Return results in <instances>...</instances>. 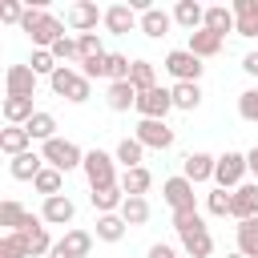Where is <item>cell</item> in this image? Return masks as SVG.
<instances>
[{
	"label": "cell",
	"mask_w": 258,
	"mask_h": 258,
	"mask_svg": "<svg viewBox=\"0 0 258 258\" xmlns=\"http://www.w3.org/2000/svg\"><path fill=\"white\" fill-rule=\"evenodd\" d=\"M173 230H177L181 250H185L189 258H210V254H214V234L206 230V222H202L198 210H194V214H173Z\"/></svg>",
	"instance_id": "obj_1"
},
{
	"label": "cell",
	"mask_w": 258,
	"mask_h": 258,
	"mask_svg": "<svg viewBox=\"0 0 258 258\" xmlns=\"http://www.w3.org/2000/svg\"><path fill=\"white\" fill-rule=\"evenodd\" d=\"M24 32H28V40H32V48H52L60 36H64V24L56 20V16H48L44 8H28L24 12V24H20Z\"/></svg>",
	"instance_id": "obj_2"
},
{
	"label": "cell",
	"mask_w": 258,
	"mask_h": 258,
	"mask_svg": "<svg viewBox=\"0 0 258 258\" xmlns=\"http://www.w3.org/2000/svg\"><path fill=\"white\" fill-rule=\"evenodd\" d=\"M48 85H52L56 97H64V101H73V105H85V101L93 97V81H89L81 69H73V64H60V69L48 77Z\"/></svg>",
	"instance_id": "obj_3"
},
{
	"label": "cell",
	"mask_w": 258,
	"mask_h": 258,
	"mask_svg": "<svg viewBox=\"0 0 258 258\" xmlns=\"http://www.w3.org/2000/svg\"><path fill=\"white\" fill-rule=\"evenodd\" d=\"M40 157H44V165H52V169H60V173H69V169H81V165H85L81 145H77V141H69V137H52V141H44Z\"/></svg>",
	"instance_id": "obj_4"
},
{
	"label": "cell",
	"mask_w": 258,
	"mask_h": 258,
	"mask_svg": "<svg viewBox=\"0 0 258 258\" xmlns=\"http://www.w3.org/2000/svg\"><path fill=\"white\" fill-rule=\"evenodd\" d=\"M81 169H85V177H89V189L121 185V181H117V157H113V153H105V149H89Z\"/></svg>",
	"instance_id": "obj_5"
},
{
	"label": "cell",
	"mask_w": 258,
	"mask_h": 258,
	"mask_svg": "<svg viewBox=\"0 0 258 258\" xmlns=\"http://www.w3.org/2000/svg\"><path fill=\"white\" fill-rule=\"evenodd\" d=\"M161 198H165V206L173 210V214H194L198 210V198H194V181L189 177H165L161 181Z\"/></svg>",
	"instance_id": "obj_6"
},
{
	"label": "cell",
	"mask_w": 258,
	"mask_h": 258,
	"mask_svg": "<svg viewBox=\"0 0 258 258\" xmlns=\"http://www.w3.org/2000/svg\"><path fill=\"white\" fill-rule=\"evenodd\" d=\"M250 173V165H246V153H222L218 157V169H214V181H218V189H238L242 185V177Z\"/></svg>",
	"instance_id": "obj_7"
},
{
	"label": "cell",
	"mask_w": 258,
	"mask_h": 258,
	"mask_svg": "<svg viewBox=\"0 0 258 258\" xmlns=\"http://www.w3.org/2000/svg\"><path fill=\"white\" fill-rule=\"evenodd\" d=\"M202 69H206V64H202L189 48H173V52H165V73H169L177 85H181V81H198Z\"/></svg>",
	"instance_id": "obj_8"
},
{
	"label": "cell",
	"mask_w": 258,
	"mask_h": 258,
	"mask_svg": "<svg viewBox=\"0 0 258 258\" xmlns=\"http://www.w3.org/2000/svg\"><path fill=\"white\" fill-rule=\"evenodd\" d=\"M173 109V93L169 89H149V93H137V113L145 121H165V113Z\"/></svg>",
	"instance_id": "obj_9"
},
{
	"label": "cell",
	"mask_w": 258,
	"mask_h": 258,
	"mask_svg": "<svg viewBox=\"0 0 258 258\" xmlns=\"http://www.w3.org/2000/svg\"><path fill=\"white\" fill-rule=\"evenodd\" d=\"M64 20H69V28H73L77 36H85V32H93L97 24H105V12H101L93 0H77V4L69 8V16H64Z\"/></svg>",
	"instance_id": "obj_10"
},
{
	"label": "cell",
	"mask_w": 258,
	"mask_h": 258,
	"mask_svg": "<svg viewBox=\"0 0 258 258\" xmlns=\"http://www.w3.org/2000/svg\"><path fill=\"white\" fill-rule=\"evenodd\" d=\"M133 137H137V141H141L145 149H157V153H165V149L173 145V129H169L165 121H145V117H141V121H137V133H133Z\"/></svg>",
	"instance_id": "obj_11"
},
{
	"label": "cell",
	"mask_w": 258,
	"mask_h": 258,
	"mask_svg": "<svg viewBox=\"0 0 258 258\" xmlns=\"http://www.w3.org/2000/svg\"><path fill=\"white\" fill-rule=\"evenodd\" d=\"M20 238L28 242V254L32 258H40V254H52V238H48V226H44V218L40 214H28V222H24V230H20Z\"/></svg>",
	"instance_id": "obj_12"
},
{
	"label": "cell",
	"mask_w": 258,
	"mask_h": 258,
	"mask_svg": "<svg viewBox=\"0 0 258 258\" xmlns=\"http://www.w3.org/2000/svg\"><path fill=\"white\" fill-rule=\"evenodd\" d=\"M4 93L8 97H36V73L28 64H8L4 69Z\"/></svg>",
	"instance_id": "obj_13"
},
{
	"label": "cell",
	"mask_w": 258,
	"mask_h": 258,
	"mask_svg": "<svg viewBox=\"0 0 258 258\" xmlns=\"http://www.w3.org/2000/svg\"><path fill=\"white\" fill-rule=\"evenodd\" d=\"M40 218H44V226H69V222L77 218V206H73L69 194H56V198H44Z\"/></svg>",
	"instance_id": "obj_14"
},
{
	"label": "cell",
	"mask_w": 258,
	"mask_h": 258,
	"mask_svg": "<svg viewBox=\"0 0 258 258\" xmlns=\"http://www.w3.org/2000/svg\"><path fill=\"white\" fill-rule=\"evenodd\" d=\"M105 28L113 36H125V32L141 28V16L133 12V4H113V8H105Z\"/></svg>",
	"instance_id": "obj_15"
},
{
	"label": "cell",
	"mask_w": 258,
	"mask_h": 258,
	"mask_svg": "<svg viewBox=\"0 0 258 258\" xmlns=\"http://www.w3.org/2000/svg\"><path fill=\"white\" fill-rule=\"evenodd\" d=\"M230 8H234V32L254 40L258 36V0H234Z\"/></svg>",
	"instance_id": "obj_16"
},
{
	"label": "cell",
	"mask_w": 258,
	"mask_h": 258,
	"mask_svg": "<svg viewBox=\"0 0 258 258\" xmlns=\"http://www.w3.org/2000/svg\"><path fill=\"white\" fill-rule=\"evenodd\" d=\"M214 169H218V157H210V153H189L181 161V177H189L194 185L198 181H214Z\"/></svg>",
	"instance_id": "obj_17"
},
{
	"label": "cell",
	"mask_w": 258,
	"mask_h": 258,
	"mask_svg": "<svg viewBox=\"0 0 258 258\" xmlns=\"http://www.w3.org/2000/svg\"><path fill=\"white\" fill-rule=\"evenodd\" d=\"M230 218H238V222L258 218V181H242V185L234 189V214H230Z\"/></svg>",
	"instance_id": "obj_18"
},
{
	"label": "cell",
	"mask_w": 258,
	"mask_h": 258,
	"mask_svg": "<svg viewBox=\"0 0 258 258\" xmlns=\"http://www.w3.org/2000/svg\"><path fill=\"white\" fill-rule=\"evenodd\" d=\"M173 24H181L185 32H198V28H206V8L198 0H177L173 4Z\"/></svg>",
	"instance_id": "obj_19"
},
{
	"label": "cell",
	"mask_w": 258,
	"mask_h": 258,
	"mask_svg": "<svg viewBox=\"0 0 258 258\" xmlns=\"http://www.w3.org/2000/svg\"><path fill=\"white\" fill-rule=\"evenodd\" d=\"M222 44H226V36H218V32H210V28H198V32H189V44H185V48H189L198 60H206V56H218Z\"/></svg>",
	"instance_id": "obj_20"
},
{
	"label": "cell",
	"mask_w": 258,
	"mask_h": 258,
	"mask_svg": "<svg viewBox=\"0 0 258 258\" xmlns=\"http://www.w3.org/2000/svg\"><path fill=\"white\" fill-rule=\"evenodd\" d=\"M169 28H173V12H165V8H149V12H141V32H145L149 40L169 36Z\"/></svg>",
	"instance_id": "obj_21"
},
{
	"label": "cell",
	"mask_w": 258,
	"mask_h": 258,
	"mask_svg": "<svg viewBox=\"0 0 258 258\" xmlns=\"http://www.w3.org/2000/svg\"><path fill=\"white\" fill-rule=\"evenodd\" d=\"M40 169H44V157H40L36 149H28V153H20V157L8 161V173H12L16 181H36Z\"/></svg>",
	"instance_id": "obj_22"
},
{
	"label": "cell",
	"mask_w": 258,
	"mask_h": 258,
	"mask_svg": "<svg viewBox=\"0 0 258 258\" xmlns=\"http://www.w3.org/2000/svg\"><path fill=\"white\" fill-rule=\"evenodd\" d=\"M89 202H93L97 214H121V206H125V189H121V185H105V189H93Z\"/></svg>",
	"instance_id": "obj_23"
},
{
	"label": "cell",
	"mask_w": 258,
	"mask_h": 258,
	"mask_svg": "<svg viewBox=\"0 0 258 258\" xmlns=\"http://www.w3.org/2000/svg\"><path fill=\"white\" fill-rule=\"evenodd\" d=\"M105 105H109L113 113L137 109V89H133L129 81H117V85H109V93H105Z\"/></svg>",
	"instance_id": "obj_24"
},
{
	"label": "cell",
	"mask_w": 258,
	"mask_h": 258,
	"mask_svg": "<svg viewBox=\"0 0 258 258\" xmlns=\"http://www.w3.org/2000/svg\"><path fill=\"white\" fill-rule=\"evenodd\" d=\"M0 149H4L8 157H20V153H28V149H32V137H28V129H24V125H8V129L0 133Z\"/></svg>",
	"instance_id": "obj_25"
},
{
	"label": "cell",
	"mask_w": 258,
	"mask_h": 258,
	"mask_svg": "<svg viewBox=\"0 0 258 258\" xmlns=\"http://www.w3.org/2000/svg\"><path fill=\"white\" fill-rule=\"evenodd\" d=\"M149 185H153V173H149L145 165H137V169H125V173H121V189H125V198H145V194H149Z\"/></svg>",
	"instance_id": "obj_26"
},
{
	"label": "cell",
	"mask_w": 258,
	"mask_h": 258,
	"mask_svg": "<svg viewBox=\"0 0 258 258\" xmlns=\"http://www.w3.org/2000/svg\"><path fill=\"white\" fill-rule=\"evenodd\" d=\"M169 93H173V109H181V113H194V109L202 105V85H198V81H181V85H173Z\"/></svg>",
	"instance_id": "obj_27"
},
{
	"label": "cell",
	"mask_w": 258,
	"mask_h": 258,
	"mask_svg": "<svg viewBox=\"0 0 258 258\" xmlns=\"http://www.w3.org/2000/svg\"><path fill=\"white\" fill-rule=\"evenodd\" d=\"M32 117H36L32 97H4V121L8 125H28Z\"/></svg>",
	"instance_id": "obj_28"
},
{
	"label": "cell",
	"mask_w": 258,
	"mask_h": 258,
	"mask_svg": "<svg viewBox=\"0 0 258 258\" xmlns=\"http://www.w3.org/2000/svg\"><path fill=\"white\" fill-rule=\"evenodd\" d=\"M206 28L218 32V36L234 32V8H230V4H210V8H206Z\"/></svg>",
	"instance_id": "obj_29"
},
{
	"label": "cell",
	"mask_w": 258,
	"mask_h": 258,
	"mask_svg": "<svg viewBox=\"0 0 258 258\" xmlns=\"http://www.w3.org/2000/svg\"><path fill=\"white\" fill-rule=\"evenodd\" d=\"M24 222H28V210H24L16 198H4V202H0V226H8V234H20Z\"/></svg>",
	"instance_id": "obj_30"
},
{
	"label": "cell",
	"mask_w": 258,
	"mask_h": 258,
	"mask_svg": "<svg viewBox=\"0 0 258 258\" xmlns=\"http://www.w3.org/2000/svg\"><path fill=\"white\" fill-rule=\"evenodd\" d=\"M56 246H64L73 258H89V250H93V234H89V230H77V226H69V230H64V238H60Z\"/></svg>",
	"instance_id": "obj_31"
},
{
	"label": "cell",
	"mask_w": 258,
	"mask_h": 258,
	"mask_svg": "<svg viewBox=\"0 0 258 258\" xmlns=\"http://www.w3.org/2000/svg\"><path fill=\"white\" fill-rule=\"evenodd\" d=\"M234 238H238V254H246V258H258V218H246V222H238Z\"/></svg>",
	"instance_id": "obj_32"
},
{
	"label": "cell",
	"mask_w": 258,
	"mask_h": 258,
	"mask_svg": "<svg viewBox=\"0 0 258 258\" xmlns=\"http://www.w3.org/2000/svg\"><path fill=\"white\" fill-rule=\"evenodd\" d=\"M129 85H133L137 93L157 89V69H153V60H133V69H129Z\"/></svg>",
	"instance_id": "obj_33"
},
{
	"label": "cell",
	"mask_w": 258,
	"mask_h": 258,
	"mask_svg": "<svg viewBox=\"0 0 258 258\" xmlns=\"http://www.w3.org/2000/svg\"><path fill=\"white\" fill-rule=\"evenodd\" d=\"M125 230H129V226H125L121 214H97V238H101V242H121Z\"/></svg>",
	"instance_id": "obj_34"
},
{
	"label": "cell",
	"mask_w": 258,
	"mask_h": 258,
	"mask_svg": "<svg viewBox=\"0 0 258 258\" xmlns=\"http://www.w3.org/2000/svg\"><path fill=\"white\" fill-rule=\"evenodd\" d=\"M24 129H28V137H32V141H52V137H56V117H52V113H44V109H36V117H32Z\"/></svg>",
	"instance_id": "obj_35"
},
{
	"label": "cell",
	"mask_w": 258,
	"mask_h": 258,
	"mask_svg": "<svg viewBox=\"0 0 258 258\" xmlns=\"http://www.w3.org/2000/svg\"><path fill=\"white\" fill-rule=\"evenodd\" d=\"M113 157H117V161H121L125 169H137V165H141V157H145V145H141L137 137H121V141H117V153H113Z\"/></svg>",
	"instance_id": "obj_36"
},
{
	"label": "cell",
	"mask_w": 258,
	"mask_h": 258,
	"mask_svg": "<svg viewBox=\"0 0 258 258\" xmlns=\"http://www.w3.org/2000/svg\"><path fill=\"white\" fill-rule=\"evenodd\" d=\"M32 185H36V194L56 198V194H60V185H64V173H60V169H52V165H44V169L36 173V181H32Z\"/></svg>",
	"instance_id": "obj_37"
},
{
	"label": "cell",
	"mask_w": 258,
	"mask_h": 258,
	"mask_svg": "<svg viewBox=\"0 0 258 258\" xmlns=\"http://www.w3.org/2000/svg\"><path fill=\"white\" fill-rule=\"evenodd\" d=\"M121 218H125L129 230H133V226H145V222H149V202H145V198H125Z\"/></svg>",
	"instance_id": "obj_38"
},
{
	"label": "cell",
	"mask_w": 258,
	"mask_h": 258,
	"mask_svg": "<svg viewBox=\"0 0 258 258\" xmlns=\"http://www.w3.org/2000/svg\"><path fill=\"white\" fill-rule=\"evenodd\" d=\"M129 69H133V60L121 56V52H109V56H105V81H109V85L129 81Z\"/></svg>",
	"instance_id": "obj_39"
},
{
	"label": "cell",
	"mask_w": 258,
	"mask_h": 258,
	"mask_svg": "<svg viewBox=\"0 0 258 258\" xmlns=\"http://www.w3.org/2000/svg\"><path fill=\"white\" fill-rule=\"evenodd\" d=\"M60 64H81V48H77V36H60L52 48H48Z\"/></svg>",
	"instance_id": "obj_40"
},
{
	"label": "cell",
	"mask_w": 258,
	"mask_h": 258,
	"mask_svg": "<svg viewBox=\"0 0 258 258\" xmlns=\"http://www.w3.org/2000/svg\"><path fill=\"white\" fill-rule=\"evenodd\" d=\"M28 69H32L36 77H52V73L60 69V60H56L48 48H32V60H28Z\"/></svg>",
	"instance_id": "obj_41"
},
{
	"label": "cell",
	"mask_w": 258,
	"mask_h": 258,
	"mask_svg": "<svg viewBox=\"0 0 258 258\" xmlns=\"http://www.w3.org/2000/svg\"><path fill=\"white\" fill-rule=\"evenodd\" d=\"M206 210H210L214 218H226V214H234V189H214V194L206 198Z\"/></svg>",
	"instance_id": "obj_42"
},
{
	"label": "cell",
	"mask_w": 258,
	"mask_h": 258,
	"mask_svg": "<svg viewBox=\"0 0 258 258\" xmlns=\"http://www.w3.org/2000/svg\"><path fill=\"white\" fill-rule=\"evenodd\" d=\"M0 258H32V254H28V242L20 234H4L0 238Z\"/></svg>",
	"instance_id": "obj_43"
},
{
	"label": "cell",
	"mask_w": 258,
	"mask_h": 258,
	"mask_svg": "<svg viewBox=\"0 0 258 258\" xmlns=\"http://www.w3.org/2000/svg\"><path fill=\"white\" fill-rule=\"evenodd\" d=\"M238 117H242V121H250V125H258V89L238 93Z\"/></svg>",
	"instance_id": "obj_44"
},
{
	"label": "cell",
	"mask_w": 258,
	"mask_h": 258,
	"mask_svg": "<svg viewBox=\"0 0 258 258\" xmlns=\"http://www.w3.org/2000/svg\"><path fill=\"white\" fill-rule=\"evenodd\" d=\"M77 48H81V60H97V56H105V48H101V36H97V32L77 36Z\"/></svg>",
	"instance_id": "obj_45"
},
{
	"label": "cell",
	"mask_w": 258,
	"mask_h": 258,
	"mask_svg": "<svg viewBox=\"0 0 258 258\" xmlns=\"http://www.w3.org/2000/svg\"><path fill=\"white\" fill-rule=\"evenodd\" d=\"M24 4H16V0H8V4H0V20L4 24H24Z\"/></svg>",
	"instance_id": "obj_46"
},
{
	"label": "cell",
	"mask_w": 258,
	"mask_h": 258,
	"mask_svg": "<svg viewBox=\"0 0 258 258\" xmlns=\"http://www.w3.org/2000/svg\"><path fill=\"white\" fill-rule=\"evenodd\" d=\"M109 56V52H105ZM105 56H97V60H81V73L89 77V81H101L105 77Z\"/></svg>",
	"instance_id": "obj_47"
},
{
	"label": "cell",
	"mask_w": 258,
	"mask_h": 258,
	"mask_svg": "<svg viewBox=\"0 0 258 258\" xmlns=\"http://www.w3.org/2000/svg\"><path fill=\"white\" fill-rule=\"evenodd\" d=\"M145 258H181V254H177V250H173V246H165V242H153V246H149V254H145Z\"/></svg>",
	"instance_id": "obj_48"
},
{
	"label": "cell",
	"mask_w": 258,
	"mask_h": 258,
	"mask_svg": "<svg viewBox=\"0 0 258 258\" xmlns=\"http://www.w3.org/2000/svg\"><path fill=\"white\" fill-rule=\"evenodd\" d=\"M242 69H246L250 77H258V52H246V56H242Z\"/></svg>",
	"instance_id": "obj_49"
},
{
	"label": "cell",
	"mask_w": 258,
	"mask_h": 258,
	"mask_svg": "<svg viewBox=\"0 0 258 258\" xmlns=\"http://www.w3.org/2000/svg\"><path fill=\"white\" fill-rule=\"evenodd\" d=\"M246 165H250V173H254V177H258V145H254V149H250V153H246Z\"/></svg>",
	"instance_id": "obj_50"
},
{
	"label": "cell",
	"mask_w": 258,
	"mask_h": 258,
	"mask_svg": "<svg viewBox=\"0 0 258 258\" xmlns=\"http://www.w3.org/2000/svg\"><path fill=\"white\" fill-rule=\"evenodd\" d=\"M48 258H73V254H69L64 246H52V254H48Z\"/></svg>",
	"instance_id": "obj_51"
},
{
	"label": "cell",
	"mask_w": 258,
	"mask_h": 258,
	"mask_svg": "<svg viewBox=\"0 0 258 258\" xmlns=\"http://www.w3.org/2000/svg\"><path fill=\"white\" fill-rule=\"evenodd\" d=\"M226 258H246V254H226Z\"/></svg>",
	"instance_id": "obj_52"
}]
</instances>
